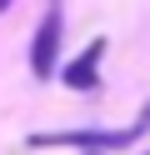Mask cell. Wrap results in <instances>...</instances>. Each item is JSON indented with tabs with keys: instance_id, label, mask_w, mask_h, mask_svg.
<instances>
[{
	"instance_id": "3957f363",
	"label": "cell",
	"mask_w": 150,
	"mask_h": 155,
	"mask_svg": "<svg viewBox=\"0 0 150 155\" xmlns=\"http://www.w3.org/2000/svg\"><path fill=\"white\" fill-rule=\"evenodd\" d=\"M100 55H105V40H95L75 65H65V85H70V90H95V85H100V75H95Z\"/></svg>"
},
{
	"instance_id": "6da1fadb",
	"label": "cell",
	"mask_w": 150,
	"mask_h": 155,
	"mask_svg": "<svg viewBox=\"0 0 150 155\" xmlns=\"http://www.w3.org/2000/svg\"><path fill=\"white\" fill-rule=\"evenodd\" d=\"M145 120H150V105L140 110V120L130 125V130H70V135H35L30 145H90V150H110V145H130L140 130H145Z\"/></svg>"
},
{
	"instance_id": "7a4b0ae2",
	"label": "cell",
	"mask_w": 150,
	"mask_h": 155,
	"mask_svg": "<svg viewBox=\"0 0 150 155\" xmlns=\"http://www.w3.org/2000/svg\"><path fill=\"white\" fill-rule=\"evenodd\" d=\"M60 35H65V20H60V10H50L45 20H40L35 40H30V70H35V80L55 75V60H60Z\"/></svg>"
},
{
	"instance_id": "277c9868",
	"label": "cell",
	"mask_w": 150,
	"mask_h": 155,
	"mask_svg": "<svg viewBox=\"0 0 150 155\" xmlns=\"http://www.w3.org/2000/svg\"><path fill=\"white\" fill-rule=\"evenodd\" d=\"M5 5H10V0H0V10H5Z\"/></svg>"
},
{
	"instance_id": "5b68a950",
	"label": "cell",
	"mask_w": 150,
	"mask_h": 155,
	"mask_svg": "<svg viewBox=\"0 0 150 155\" xmlns=\"http://www.w3.org/2000/svg\"><path fill=\"white\" fill-rule=\"evenodd\" d=\"M95 155H105V150H95Z\"/></svg>"
}]
</instances>
